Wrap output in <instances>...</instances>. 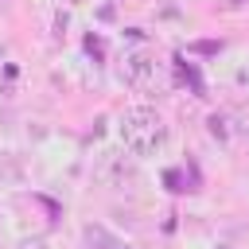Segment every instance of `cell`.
Masks as SVG:
<instances>
[{
	"instance_id": "6da1fadb",
	"label": "cell",
	"mask_w": 249,
	"mask_h": 249,
	"mask_svg": "<svg viewBox=\"0 0 249 249\" xmlns=\"http://www.w3.org/2000/svg\"><path fill=\"white\" fill-rule=\"evenodd\" d=\"M117 132H121L124 152L136 156V160H140V156H156V152H163V144H167V124H163V121L156 117V109H148V105L124 109Z\"/></svg>"
},
{
	"instance_id": "7a4b0ae2",
	"label": "cell",
	"mask_w": 249,
	"mask_h": 249,
	"mask_svg": "<svg viewBox=\"0 0 249 249\" xmlns=\"http://www.w3.org/2000/svg\"><path fill=\"white\" fill-rule=\"evenodd\" d=\"M121 74H124L128 86H136V89H152V86L163 78V62H156L152 51L136 47V51H124V58H121Z\"/></svg>"
},
{
	"instance_id": "3957f363",
	"label": "cell",
	"mask_w": 249,
	"mask_h": 249,
	"mask_svg": "<svg viewBox=\"0 0 249 249\" xmlns=\"http://www.w3.org/2000/svg\"><path fill=\"white\" fill-rule=\"evenodd\" d=\"M97 179H101L105 187H128V183H136V156L101 152V160H97Z\"/></svg>"
},
{
	"instance_id": "277c9868",
	"label": "cell",
	"mask_w": 249,
	"mask_h": 249,
	"mask_svg": "<svg viewBox=\"0 0 249 249\" xmlns=\"http://www.w3.org/2000/svg\"><path fill=\"white\" fill-rule=\"evenodd\" d=\"M82 241H86V249H136L132 241L117 237V233H113V230H105L101 222H89V226H82Z\"/></svg>"
},
{
	"instance_id": "5b68a950",
	"label": "cell",
	"mask_w": 249,
	"mask_h": 249,
	"mask_svg": "<svg viewBox=\"0 0 249 249\" xmlns=\"http://www.w3.org/2000/svg\"><path fill=\"white\" fill-rule=\"evenodd\" d=\"M23 179V163L12 152H0V187H16Z\"/></svg>"
},
{
	"instance_id": "8992f818",
	"label": "cell",
	"mask_w": 249,
	"mask_h": 249,
	"mask_svg": "<svg viewBox=\"0 0 249 249\" xmlns=\"http://www.w3.org/2000/svg\"><path fill=\"white\" fill-rule=\"evenodd\" d=\"M206 128H210V136H214V140H222V144H230V140H233V121H230L226 113H214V117L206 121Z\"/></svg>"
},
{
	"instance_id": "52a82bcc",
	"label": "cell",
	"mask_w": 249,
	"mask_h": 249,
	"mask_svg": "<svg viewBox=\"0 0 249 249\" xmlns=\"http://www.w3.org/2000/svg\"><path fill=\"white\" fill-rule=\"evenodd\" d=\"M163 183H167V191H187V179H183V171H163Z\"/></svg>"
},
{
	"instance_id": "ba28073f",
	"label": "cell",
	"mask_w": 249,
	"mask_h": 249,
	"mask_svg": "<svg viewBox=\"0 0 249 249\" xmlns=\"http://www.w3.org/2000/svg\"><path fill=\"white\" fill-rule=\"evenodd\" d=\"M86 51H89L93 58H101V54H105V43H101L97 35H86Z\"/></svg>"
},
{
	"instance_id": "9c48e42d",
	"label": "cell",
	"mask_w": 249,
	"mask_h": 249,
	"mask_svg": "<svg viewBox=\"0 0 249 249\" xmlns=\"http://www.w3.org/2000/svg\"><path fill=\"white\" fill-rule=\"evenodd\" d=\"M191 51H198V54H214V51H218V43H195Z\"/></svg>"
},
{
	"instance_id": "30bf717a",
	"label": "cell",
	"mask_w": 249,
	"mask_h": 249,
	"mask_svg": "<svg viewBox=\"0 0 249 249\" xmlns=\"http://www.w3.org/2000/svg\"><path fill=\"white\" fill-rule=\"evenodd\" d=\"M16 249H47V241H39V237H35V241H19Z\"/></svg>"
},
{
	"instance_id": "8fae6325",
	"label": "cell",
	"mask_w": 249,
	"mask_h": 249,
	"mask_svg": "<svg viewBox=\"0 0 249 249\" xmlns=\"http://www.w3.org/2000/svg\"><path fill=\"white\" fill-rule=\"evenodd\" d=\"M62 4H86V0H62Z\"/></svg>"
},
{
	"instance_id": "7c38bea8",
	"label": "cell",
	"mask_w": 249,
	"mask_h": 249,
	"mask_svg": "<svg viewBox=\"0 0 249 249\" xmlns=\"http://www.w3.org/2000/svg\"><path fill=\"white\" fill-rule=\"evenodd\" d=\"M222 249H233V245H222Z\"/></svg>"
}]
</instances>
